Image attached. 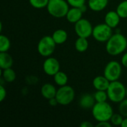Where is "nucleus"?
<instances>
[{
	"label": "nucleus",
	"instance_id": "obj_8",
	"mask_svg": "<svg viewBox=\"0 0 127 127\" xmlns=\"http://www.w3.org/2000/svg\"><path fill=\"white\" fill-rule=\"evenodd\" d=\"M122 74V64L116 60L109 61L104 68L103 75L110 81L118 80Z\"/></svg>",
	"mask_w": 127,
	"mask_h": 127
},
{
	"label": "nucleus",
	"instance_id": "obj_34",
	"mask_svg": "<svg viewBox=\"0 0 127 127\" xmlns=\"http://www.w3.org/2000/svg\"><path fill=\"white\" fill-rule=\"evenodd\" d=\"M121 127H127V117L124 118L123 123L121 124Z\"/></svg>",
	"mask_w": 127,
	"mask_h": 127
},
{
	"label": "nucleus",
	"instance_id": "obj_13",
	"mask_svg": "<svg viewBox=\"0 0 127 127\" xmlns=\"http://www.w3.org/2000/svg\"><path fill=\"white\" fill-rule=\"evenodd\" d=\"M110 81L104 76H97L94 78L92 81L93 87L97 90H102V91H106L107 89L109 86Z\"/></svg>",
	"mask_w": 127,
	"mask_h": 127
},
{
	"label": "nucleus",
	"instance_id": "obj_28",
	"mask_svg": "<svg viewBox=\"0 0 127 127\" xmlns=\"http://www.w3.org/2000/svg\"><path fill=\"white\" fill-rule=\"evenodd\" d=\"M68 4L73 7H81L86 4V0H66Z\"/></svg>",
	"mask_w": 127,
	"mask_h": 127
},
{
	"label": "nucleus",
	"instance_id": "obj_26",
	"mask_svg": "<svg viewBox=\"0 0 127 127\" xmlns=\"http://www.w3.org/2000/svg\"><path fill=\"white\" fill-rule=\"evenodd\" d=\"M124 117L120 114V113H114L110 119V122L111 124L113 125V126H121V124L123 123V121H124Z\"/></svg>",
	"mask_w": 127,
	"mask_h": 127
},
{
	"label": "nucleus",
	"instance_id": "obj_16",
	"mask_svg": "<svg viewBox=\"0 0 127 127\" xmlns=\"http://www.w3.org/2000/svg\"><path fill=\"white\" fill-rule=\"evenodd\" d=\"M109 1V0H89L88 6L92 11L100 12L107 7Z\"/></svg>",
	"mask_w": 127,
	"mask_h": 127
},
{
	"label": "nucleus",
	"instance_id": "obj_29",
	"mask_svg": "<svg viewBox=\"0 0 127 127\" xmlns=\"http://www.w3.org/2000/svg\"><path fill=\"white\" fill-rule=\"evenodd\" d=\"M7 96V91L6 89L4 87L3 85H0V101L2 102Z\"/></svg>",
	"mask_w": 127,
	"mask_h": 127
},
{
	"label": "nucleus",
	"instance_id": "obj_1",
	"mask_svg": "<svg viewBox=\"0 0 127 127\" xmlns=\"http://www.w3.org/2000/svg\"><path fill=\"white\" fill-rule=\"evenodd\" d=\"M106 43V52L111 56L120 55L127 48V37L120 33H113Z\"/></svg>",
	"mask_w": 127,
	"mask_h": 127
},
{
	"label": "nucleus",
	"instance_id": "obj_7",
	"mask_svg": "<svg viewBox=\"0 0 127 127\" xmlns=\"http://www.w3.org/2000/svg\"><path fill=\"white\" fill-rule=\"evenodd\" d=\"M112 29L105 22L98 24L93 28L92 36L97 42H106L113 34Z\"/></svg>",
	"mask_w": 127,
	"mask_h": 127
},
{
	"label": "nucleus",
	"instance_id": "obj_25",
	"mask_svg": "<svg viewBox=\"0 0 127 127\" xmlns=\"http://www.w3.org/2000/svg\"><path fill=\"white\" fill-rule=\"evenodd\" d=\"M30 4L36 9H42L46 7L49 0H28Z\"/></svg>",
	"mask_w": 127,
	"mask_h": 127
},
{
	"label": "nucleus",
	"instance_id": "obj_22",
	"mask_svg": "<svg viewBox=\"0 0 127 127\" xmlns=\"http://www.w3.org/2000/svg\"><path fill=\"white\" fill-rule=\"evenodd\" d=\"M10 48V41L5 35H0V52H7Z\"/></svg>",
	"mask_w": 127,
	"mask_h": 127
},
{
	"label": "nucleus",
	"instance_id": "obj_2",
	"mask_svg": "<svg viewBox=\"0 0 127 127\" xmlns=\"http://www.w3.org/2000/svg\"><path fill=\"white\" fill-rule=\"evenodd\" d=\"M92 114L97 122L109 121L112 115L114 114L112 106L106 102L95 103V106L92 109Z\"/></svg>",
	"mask_w": 127,
	"mask_h": 127
},
{
	"label": "nucleus",
	"instance_id": "obj_18",
	"mask_svg": "<svg viewBox=\"0 0 127 127\" xmlns=\"http://www.w3.org/2000/svg\"><path fill=\"white\" fill-rule=\"evenodd\" d=\"M51 36L57 45H62L67 41L68 33L63 29H57L53 33Z\"/></svg>",
	"mask_w": 127,
	"mask_h": 127
},
{
	"label": "nucleus",
	"instance_id": "obj_15",
	"mask_svg": "<svg viewBox=\"0 0 127 127\" xmlns=\"http://www.w3.org/2000/svg\"><path fill=\"white\" fill-rule=\"evenodd\" d=\"M57 89L51 83H45L41 88L42 96L48 100L55 97L57 95Z\"/></svg>",
	"mask_w": 127,
	"mask_h": 127
},
{
	"label": "nucleus",
	"instance_id": "obj_35",
	"mask_svg": "<svg viewBox=\"0 0 127 127\" xmlns=\"http://www.w3.org/2000/svg\"><path fill=\"white\" fill-rule=\"evenodd\" d=\"M126 94H127V93H126Z\"/></svg>",
	"mask_w": 127,
	"mask_h": 127
},
{
	"label": "nucleus",
	"instance_id": "obj_9",
	"mask_svg": "<svg viewBox=\"0 0 127 127\" xmlns=\"http://www.w3.org/2000/svg\"><path fill=\"white\" fill-rule=\"evenodd\" d=\"M93 28L92 23L84 18H82L74 24V31L78 37L89 38L92 36Z\"/></svg>",
	"mask_w": 127,
	"mask_h": 127
},
{
	"label": "nucleus",
	"instance_id": "obj_14",
	"mask_svg": "<svg viewBox=\"0 0 127 127\" xmlns=\"http://www.w3.org/2000/svg\"><path fill=\"white\" fill-rule=\"evenodd\" d=\"M96 101L93 95L91 94H84L83 95L79 100L80 106L83 109H92L95 106Z\"/></svg>",
	"mask_w": 127,
	"mask_h": 127
},
{
	"label": "nucleus",
	"instance_id": "obj_27",
	"mask_svg": "<svg viewBox=\"0 0 127 127\" xmlns=\"http://www.w3.org/2000/svg\"><path fill=\"white\" fill-rule=\"evenodd\" d=\"M118 111L119 113L121 114L124 118L127 117V97L123 100L121 102L119 103L118 106Z\"/></svg>",
	"mask_w": 127,
	"mask_h": 127
},
{
	"label": "nucleus",
	"instance_id": "obj_11",
	"mask_svg": "<svg viewBox=\"0 0 127 127\" xmlns=\"http://www.w3.org/2000/svg\"><path fill=\"white\" fill-rule=\"evenodd\" d=\"M121 17L118 15V13H117V11H113V10H110L109 12H107V13L105 15L104 17V22L106 24H107L109 26H110L112 28H117V26L119 25L120 22H121Z\"/></svg>",
	"mask_w": 127,
	"mask_h": 127
},
{
	"label": "nucleus",
	"instance_id": "obj_4",
	"mask_svg": "<svg viewBox=\"0 0 127 127\" xmlns=\"http://www.w3.org/2000/svg\"><path fill=\"white\" fill-rule=\"evenodd\" d=\"M69 4L66 0H49L46 7L48 13L54 18L65 17L69 10Z\"/></svg>",
	"mask_w": 127,
	"mask_h": 127
},
{
	"label": "nucleus",
	"instance_id": "obj_24",
	"mask_svg": "<svg viewBox=\"0 0 127 127\" xmlns=\"http://www.w3.org/2000/svg\"><path fill=\"white\" fill-rule=\"evenodd\" d=\"M95 99L96 103H101V102H106L107 101L108 95L106 91H102V90H97V92L93 95Z\"/></svg>",
	"mask_w": 127,
	"mask_h": 127
},
{
	"label": "nucleus",
	"instance_id": "obj_12",
	"mask_svg": "<svg viewBox=\"0 0 127 127\" xmlns=\"http://www.w3.org/2000/svg\"><path fill=\"white\" fill-rule=\"evenodd\" d=\"M83 13L84 12L80 7H71V8H69L65 18L68 22L75 24L76 22H77L80 19L83 18Z\"/></svg>",
	"mask_w": 127,
	"mask_h": 127
},
{
	"label": "nucleus",
	"instance_id": "obj_19",
	"mask_svg": "<svg viewBox=\"0 0 127 127\" xmlns=\"http://www.w3.org/2000/svg\"><path fill=\"white\" fill-rule=\"evenodd\" d=\"M89 41L88 38L78 37L74 42V48L77 51L80 53H83L86 51L89 48Z\"/></svg>",
	"mask_w": 127,
	"mask_h": 127
},
{
	"label": "nucleus",
	"instance_id": "obj_30",
	"mask_svg": "<svg viewBox=\"0 0 127 127\" xmlns=\"http://www.w3.org/2000/svg\"><path fill=\"white\" fill-rule=\"evenodd\" d=\"M112 126V124H111L110 121H101V122H98V124L96 125V127H111Z\"/></svg>",
	"mask_w": 127,
	"mask_h": 127
},
{
	"label": "nucleus",
	"instance_id": "obj_33",
	"mask_svg": "<svg viewBox=\"0 0 127 127\" xmlns=\"http://www.w3.org/2000/svg\"><path fill=\"white\" fill-rule=\"evenodd\" d=\"M93 124L89 121H83L80 124V127H92Z\"/></svg>",
	"mask_w": 127,
	"mask_h": 127
},
{
	"label": "nucleus",
	"instance_id": "obj_23",
	"mask_svg": "<svg viewBox=\"0 0 127 127\" xmlns=\"http://www.w3.org/2000/svg\"><path fill=\"white\" fill-rule=\"evenodd\" d=\"M116 11L121 19L127 18V0L122 1L118 4L116 8Z\"/></svg>",
	"mask_w": 127,
	"mask_h": 127
},
{
	"label": "nucleus",
	"instance_id": "obj_31",
	"mask_svg": "<svg viewBox=\"0 0 127 127\" xmlns=\"http://www.w3.org/2000/svg\"><path fill=\"white\" fill-rule=\"evenodd\" d=\"M121 62L122 65H123L124 67H125V68H127V52L124 53V54H123V56H122V57H121Z\"/></svg>",
	"mask_w": 127,
	"mask_h": 127
},
{
	"label": "nucleus",
	"instance_id": "obj_3",
	"mask_svg": "<svg viewBox=\"0 0 127 127\" xmlns=\"http://www.w3.org/2000/svg\"><path fill=\"white\" fill-rule=\"evenodd\" d=\"M109 100L115 103H119L127 97V87L119 80L110 83L106 90Z\"/></svg>",
	"mask_w": 127,
	"mask_h": 127
},
{
	"label": "nucleus",
	"instance_id": "obj_32",
	"mask_svg": "<svg viewBox=\"0 0 127 127\" xmlns=\"http://www.w3.org/2000/svg\"><path fill=\"white\" fill-rule=\"evenodd\" d=\"M48 102H49L50 106H56L57 105L59 104L58 103V101H57V100L56 98V97H54V98H51V99L48 100Z\"/></svg>",
	"mask_w": 127,
	"mask_h": 127
},
{
	"label": "nucleus",
	"instance_id": "obj_10",
	"mask_svg": "<svg viewBox=\"0 0 127 127\" xmlns=\"http://www.w3.org/2000/svg\"><path fill=\"white\" fill-rule=\"evenodd\" d=\"M42 68L45 74L54 77L59 71H60V64L57 59L53 57H48L45 60Z\"/></svg>",
	"mask_w": 127,
	"mask_h": 127
},
{
	"label": "nucleus",
	"instance_id": "obj_5",
	"mask_svg": "<svg viewBox=\"0 0 127 127\" xmlns=\"http://www.w3.org/2000/svg\"><path fill=\"white\" fill-rule=\"evenodd\" d=\"M56 98L58 101L59 105L68 106L73 102L75 98L74 89L68 85L60 86L57 89Z\"/></svg>",
	"mask_w": 127,
	"mask_h": 127
},
{
	"label": "nucleus",
	"instance_id": "obj_6",
	"mask_svg": "<svg viewBox=\"0 0 127 127\" xmlns=\"http://www.w3.org/2000/svg\"><path fill=\"white\" fill-rule=\"evenodd\" d=\"M56 45L57 44L51 36H45L40 39L37 44L38 53L44 57H51L55 51Z\"/></svg>",
	"mask_w": 127,
	"mask_h": 127
},
{
	"label": "nucleus",
	"instance_id": "obj_21",
	"mask_svg": "<svg viewBox=\"0 0 127 127\" xmlns=\"http://www.w3.org/2000/svg\"><path fill=\"white\" fill-rule=\"evenodd\" d=\"M54 83L59 86H65L68 83V77L67 76V74L61 71H59L54 76Z\"/></svg>",
	"mask_w": 127,
	"mask_h": 127
},
{
	"label": "nucleus",
	"instance_id": "obj_17",
	"mask_svg": "<svg viewBox=\"0 0 127 127\" xmlns=\"http://www.w3.org/2000/svg\"><path fill=\"white\" fill-rule=\"evenodd\" d=\"M13 64V57L7 52H0V68L1 70L12 68Z\"/></svg>",
	"mask_w": 127,
	"mask_h": 127
},
{
	"label": "nucleus",
	"instance_id": "obj_20",
	"mask_svg": "<svg viewBox=\"0 0 127 127\" xmlns=\"http://www.w3.org/2000/svg\"><path fill=\"white\" fill-rule=\"evenodd\" d=\"M1 71H2L1 74L2 80H4L6 83H13V81H15L16 78V74L14 70L12 69V68L1 70Z\"/></svg>",
	"mask_w": 127,
	"mask_h": 127
}]
</instances>
